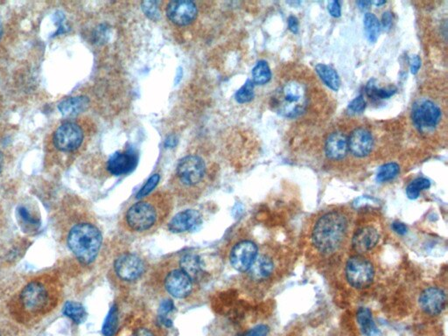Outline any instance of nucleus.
Listing matches in <instances>:
<instances>
[{
    "instance_id": "f257e3e1",
    "label": "nucleus",
    "mask_w": 448,
    "mask_h": 336,
    "mask_svg": "<svg viewBox=\"0 0 448 336\" xmlns=\"http://www.w3.org/2000/svg\"><path fill=\"white\" fill-rule=\"evenodd\" d=\"M175 206L170 190H158L134 202L124 211L119 228L134 238L154 234L167 224Z\"/></svg>"
},
{
    "instance_id": "f03ea898",
    "label": "nucleus",
    "mask_w": 448,
    "mask_h": 336,
    "mask_svg": "<svg viewBox=\"0 0 448 336\" xmlns=\"http://www.w3.org/2000/svg\"><path fill=\"white\" fill-rule=\"evenodd\" d=\"M215 167L202 154L191 153L179 161L168 187L175 204H195L213 183Z\"/></svg>"
},
{
    "instance_id": "7ed1b4c3",
    "label": "nucleus",
    "mask_w": 448,
    "mask_h": 336,
    "mask_svg": "<svg viewBox=\"0 0 448 336\" xmlns=\"http://www.w3.org/2000/svg\"><path fill=\"white\" fill-rule=\"evenodd\" d=\"M94 132V125L87 119L67 120L52 133L50 146L58 153L75 154L87 145Z\"/></svg>"
},
{
    "instance_id": "20e7f679",
    "label": "nucleus",
    "mask_w": 448,
    "mask_h": 336,
    "mask_svg": "<svg viewBox=\"0 0 448 336\" xmlns=\"http://www.w3.org/2000/svg\"><path fill=\"white\" fill-rule=\"evenodd\" d=\"M103 243V235L95 222H82L70 229L68 245L84 265H89L98 258Z\"/></svg>"
},
{
    "instance_id": "39448f33",
    "label": "nucleus",
    "mask_w": 448,
    "mask_h": 336,
    "mask_svg": "<svg viewBox=\"0 0 448 336\" xmlns=\"http://www.w3.org/2000/svg\"><path fill=\"white\" fill-rule=\"evenodd\" d=\"M349 222L347 217L339 212H330L324 215L316 222L313 229V245L320 252H336L345 238Z\"/></svg>"
},
{
    "instance_id": "423d86ee",
    "label": "nucleus",
    "mask_w": 448,
    "mask_h": 336,
    "mask_svg": "<svg viewBox=\"0 0 448 336\" xmlns=\"http://www.w3.org/2000/svg\"><path fill=\"white\" fill-rule=\"evenodd\" d=\"M158 272L162 289L174 299L189 300L197 296L201 286L181 268L177 259L165 262Z\"/></svg>"
},
{
    "instance_id": "0eeeda50",
    "label": "nucleus",
    "mask_w": 448,
    "mask_h": 336,
    "mask_svg": "<svg viewBox=\"0 0 448 336\" xmlns=\"http://www.w3.org/2000/svg\"><path fill=\"white\" fill-rule=\"evenodd\" d=\"M308 91L298 81L288 82L275 92L271 100L272 109L285 119L298 118L305 112Z\"/></svg>"
},
{
    "instance_id": "6e6552de",
    "label": "nucleus",
    "mask_w": 448,
    "mask_h": 336,
    "mask_svg": "<svg viewBox=\"0 0 448 336\" xmlns=\"http://www.w3.org/2000/svg\"><path fill=\"white\" fill-rule=\"evenodd\" d=\"M148 263L136 252H122L112 263V280L119 286H130L147 273Z\"/></svg>"
},
{
    "instance_id": "1a4fd4ad",
    "label": "nucleus",
    "mask_w": 448,
    "mask_h": 336,
    "mask_svg": "<svg viewBox=\"0 0 448 336\" xmlns=\"http://www.w3.org/2000/svg\"><path fill=\"white\" fill-rule=\"evenodd\" d=\"M226 254L233 269L240 273H246L257 259L258 248L256 243L250 239H237L230 243Z\"/></svg>"
},
{
    "instance_id": "9d476101",
    "label": "nucleus",
    "mask_w": 448,
    "mask_h": 336,
    "mask_svg": "<svg viewBox=\"0 0 448 336\" xmlns=\"http://www.w3.org/2000/svg\"><path fill=\"white\" fill-rule=\"evenodd\" d=\"M442 112L440 106L429 99L416 102L412 111V119L419 132H428L436 128L440 122Z\"/></svg>"
},
{
    "instance_id": "9b49d317",
    "label": "nucleus",
    "mask_w": 448,
    "mask_h": 336,
    "mask_svg": "<svg viewBox=\"0 0 448 336\" xmlns=\"http://www.w3.org/2000/svg\"><path fill=\"white\" fill-rule=\"evenodd\" d=\"M346 276L349 283L354 288L370 286L374 277V268L371 263L360 256H354L348 260Z\"/></svg>"
},
{
    "instance_id": "f8f14e48",
    "label": "nucleus",
    "mask_w": 448,
    "mask_h": 336,
    "mask_svg": "<svg viewBox=\"0 0 448 336\" xmlns=\"http://www.w3.org/2000/svg\"><path fill=\"white\" fill-rule=\"evenodd\" d=\"M165 15L170 22L177 26L191 25L197 19V4L191 0H174L165 6Z\"/></svg>"
},
{
    "instance_id": "ddd939ff",
    "label": "nucleus",
    "mask_w": 448,
    "mask_h": 336,
    "mask_svg": "<svg viewBox=\"0 0 448 336\" xmlns=\"http://www.w3.org/2000/svg\"><path fill=\"white\" fill-rule=\"evenodd\" d=\"M137 162H139V153L133 146H128L109 158L106 164V170L112 176H125L135 169Z\"/></svg>"
},
{
    "instance_id": "4468645a",
    "label": "nucleus",
    "mask_w": 448,
    "mask_h": 336,
    "mask_svg": "<svg viewBox=\"0 0 448 336\" xmlns=\"http://www.w3.org/2000/svg\"><path fill=\"white\" fill-rule=\"evenodd\" d=\"M20 300L26 310L39 312L46 307L50 296L47 288L43 284L32 282L24 288Z\"/></svg>"
},
{
    "instance_id": "2eb2a0df",
    "label": "nucleus",
    "mask_w": 448,
    "mask_h": 336,
    "mask_svg": "<svg viewBox=\"0 0 448 336\" xmlns=\"http://www.w3.org/2000/svg\"><path fill=\"white\" fill-rule=\"evenodd\" d=\"M202 222V215L197 209H186L179 212L167 222V229L172 233L181 234L195 231Z\"/></svg>"
},
{
    "instance_id": "dca6fc26",
    "label": "nucleus",
    "mask_w": 448,
    "mask_h": 336,
    "mask_svg": "<svg viewBox=\"0 0 448 336\" xmlns=\"http://www.w3.org/2000/svg\"><path fill=\"white\" fill-rule=\"evenodd\" d=\"M177 260L181 268L199 286L202 287L209 279V274L206 270L204 263L196 253H185Z\"/></svg>"
},
{
    "instance_id": "f3484780",
    "label": "nucleus",
    "mask_w": 448,
    "mask_h": 336,
    "mask_svg": "<svg viewBox=\"0 0 448 336\" xmlns=\"http://www.w3.org/2000/svg\"><path fill=\"white\" fill-rule=\"evenodd\" d=\"M274 272V262L271 257L264 253H260L255 259L253 265L246 274V284H261L270 279Z\"/></svg>"
},
{
    "instance_id": "a211bd4d",
    "label": "nucleus",
    "mask_w": 448,
    "mask_h": 336,
    "mask_svg": "<svg viewBox=\"0 0 448 336\" xmlns=\"http://www.w3.org/2000/svg\"><path fill=\"white\" fill-rule=\"evenodd\" d=\"M447 297L440 288L430 287L423 291L419 298V305L426 314H440L446 307Z\"/></svg>"
},
{
    "instance_id": "6ab92c4d",
    "label": "nucleus",
    "mask_w": 448,
    "mask_h": 336,
    "mask_svg": "<svg viewBox=\"0 0 448 336\" xmlns=\"http://www.w3.org/2000/svg\"><path fill=\"white\" fill-rule=\"evenodd\" d=\"M348 142H349V149L351 153L358 158L368 156L373 149V137L366 129L354 130L348 139Z\"/></svg>"
},
{
    "instance_id": "aec40b11",
    "label": "nucleus",
    "mask_w": 448,
    "mask_h": 336,
    "mask_svg": "<svg viewBox=\"0 0 448 336\" xmlns=\"http://www.w3.org/2000/svg\"><path fill=\"white\" fill-rule=\"evenodd\" d=\"M349 150V142L343 132H334L327 139L325 152L327 158L333 160H343Z\"/></svg>"
},
{
    "instance_id": "412c9836",
    "label": "nucleus",
    "mask_w": 448,
    "mask_h": 336,
    "mask_svg": "<svg viewBox=\"0 0 448 336\" xmlns=\"http://www.w3.org/2000/svg\"><path fill=\"white\" fill-rule=\"evenodd\" d=\"M379 234L373 227H364L358 229L353 238V248L358 253L370 252L378 245Z\"/></svg>"
},
{
    "instance_id": "4be33fe9",
    "label": "nucleus",
    "mask_w": 448,
    "mask_h": 336,
    "mask_svg": "<svg viewBox=\"0 0 448 336\" xmlns=\"http://www.w3.org/2000/svg\"><path fill=\"white\" fill-rule=\"evenodd\" d=\"M315 70L320 79L327 87L334 91H338L341 86V79L337 72L332 67L326 64H317Z\"/></svg>"
},
{
    "instance_id": "5701e85b",
    "label": "nucleus",
    "mask_w": 448,
    "mask_h": 336,
    "mask_svg": "<svg viewBox=\"0 0 448 336\" xmlns=\"http://www.w3.org/2000/svg\"><path fill=\"white\" fill-rule=\"evenodd\" d=\"M87 98L78 97L67 99L59 105V109L65 116H75L84 112L88 107Z\"/></svg>"
},
{
    "instance_id": "b1692460",
    "label": "nucleus",
    "mask_w": 448,
    "mask_h": 336,
    "mask_svg": "<svg viewBox=\"0 0 448 336\" xmlns=\"http://www.w3.org/2000/svg\"><path fill=\"white\" fill-rule=\"evenodd\" d=\"M357 321L359 323L361 331L366 336H378L379 330L372 318L370 310L366 307H361L357 312Z\"/></svg>"
},
{
    "instance_id": "393cba45",
    "label": "nucleus",
    "mask_w": 448,
    "mask_h": 336,
    "mask_svg": "<svg viewBox=\"0 0 448 336\" xmlns=\"http://www.w3.org/2000/svg\"><path fill=\"white\" fill-rule=\"evenodd\" d=\"M364 25L365 36L371 43H375L378 40L379 34L381 33L382 26L378 17L371 13H367L364 15Z\"/></svg>"
},
{
    "instance_id": "a878e982",
    "label": "nucleus",
    "mask_w": 448,
    "mask_h": 336,
    "mask_svg": "<svg viewBox=\"0 0 448 336\" xmlns=\"http://www.w3.org/2000/svg\"><path fill=\"white\" fill-rule=\"evenodd\" d=\"M365 91H366V94L371 99H373V100H384V99L392 97L397 92V88L394 86L388 88L378 87L375 80L372 79L368 82Z\"/></svg>"
},
{
    "instance_id": "bb28decb",
    "label": "nucleus",
    "mask_w": 448,
    "mask_h": 336,
    "mask_svg": "<svg viewBox=\"0 0 448 336\" xmlns=\"http://www.w3.org/2000/svg\"><path fill=\"white\" fill-rule=\"evenodd\" d=\"M64 314L75 323L80 324L85 321L87 314L82 305L75 301H68L64 308Z\"/></svg>"
},
{
    "instance_id": "cd10ccee",
    "label": "nucleus",
    "mask_w": 448,
    "mask_h": 336,
    "mask_svg": "<svg viewBox=\"0 0 448 336\" xmlns=\"http://www.w3.org/2000/svg\"><path fill=\"white\" fill-rule=\"evenodd\" d=\"M271 78V68L265 61H260L253 70V82L254 84L264 85L270 82Z\"/></svg>"
},
{
    "instance_id": "c85d7f7f",
    "label": "nucleus",
    "mask_w": 448,
    "mask_h": 336,
    "mask_svg": "<svg viewBox=\"0 0 448 336\" xmlns=\"http://www.w3.org/2000/svg\"><path fill=\"white\" fill-rule=\"evenodd\" d=\"M401 172V167L395 162L387 163L379 168L377 174V181L382 183L386 181L394 180Z\"/></svg>"
},
{
    "instance_id": "c756f323",
    "label": "nucleus",
    "mask_w": 448,
    "mask_h": 336,
    "mask_svg": "<svg viewBox=\"0 0 448 336\" xmlns=\"http://www.w3.org/2000/svg\"><path fill=\"white\" fill-rule=\"evenodd\" d=\"M119 316L116 306L110 308L108 315L103 326V334L105 336H113L118 328Z\"/></svg>"
},
{
    "instance_id": "7c9ffc66",
    "label": "nucleus",
    "mask_w": 448,
    "mask_h": 336,
    "mask_svg": "<svg viewBox=\"0 0 448 336\" xmlns=\"http://www.w3.org/2000/svg\"><path fill=\"white\" fill-rule=\"evenodd\" d=\"M430 187L431 183L429 180L426 179V178H418V179L413 181L406 188V194L411 200H415L419 197L420 192L428 190Z\"/></svg>"
},
{
    "instance_id": "2f4dec72",
    "label": "nucleus",
    "mask_w": 448,
    "mask_h": 336,
    "mask_svg": "<svg viewBox=\"0 0 448 336\" xmlns=\"http://www.w3.org/2000/svg\"><path fill=\"white\" fill-rule=\"evenodd\" d=\"M254 98V84L253 81L248 80L244 86L236 94V100L240 104H246L253 100Z\"/></svg>"
},
{
    "instance_id": "473e14b6",
    "label": "nucleus",
    "mask_w": 448,
    "mask_h": 336,
    "mask_svg": "<svg viewBox=\"0 0 448 336\" xmlns=\"http://www.w3.org/2000/svg\"><path fill=\"white\" fill-rule=\"evenodd\" d=\"M158 181H160V176H158V174H154V176H151L150 179L147 181L146 185H144V186L141 188L139 193H137V200L150 194L151 192L156 188Z\"/></svg>"
},
{
    "instance_id": "72a5a7b5",
    "label": "nucleus",
    "mask_w": 448,
    "mask_h": 336,
    "mask_svg": "<svg viewBox=\"0 0 448 336\" xmlns=\"http://www.w3.org/2000/svg\"><path fill=\"white\" fill-rule=\"evenodd\" d=\"M365 108H366V102L364 100V96L360 95L350 102L348 112L350 114H361L364 112Z\"/></svg>"
},
{
    "instance_id": "f704fd0d",
    "label": "nucleus",
    "mask_w": 448,
    "mask_h": 336,
    "mask_svg": "<svg viewBox=\"0 0 448 336\" xmlns=\"http://www.w3.org/2000/svg\"><path fill=\"white\" fill-rule=\"evenodd\" d=\"M157 3L154 1L144 2L142 4L143 11L151 19H157L158 17Z\"/></svg>"
},
{
    "instance_id": "c9c22d12",
    "label": "nucleus",
    "mask_w": 448,
    "mask_h": 336,
    "mask_svg": "<svg viewBox=\"0 0 448 336\" xmlns=\"http://www.w3.org/2000/svg\"><path fill=\"white\" fill-rule=\"evenodd\" d=\"M20 217H22L24 222L27 224L33 226H40V221H37L36 218L31 215L30 212L26 208L22 207L19 209Z\"/></svg>"
},
{
    "instance_id": "e433bc0d",
    "label": "nucleus",
    "mask_w": 448,
    "mask_h": 336,
    "mask_svg": "<svg viewBox=\"0 0 448 336\" xmlns=\"http://www.w3.org/2000/svg\"><path fill=\"white\" fill-rule=\"evenodd\" d=\"M269 334V328L265 325L257 326L251 329L242 336H267Z\"/></svg>"
},
{
    "instance_id": "4c0bfd02",
    "label": "nucleus",
    "mask_w": 448,
    "mask_h": 336,
    "mask_svg": "<svg viewBox=\"0 0 448 336\" xmlns=\"http://www.w3.org/2000/svg\"><path fill=\"white\" fill-rule=\"evenodd\" d=\"M327 10H329V15L334 18H339L342 15V8H341L340 2L336 0L329 2Z\"/></svg>"
},
{
    "instance_id": "58836bf2",
    "label": "nucleus",
    "mask_w": 448,
    "mask_h": 336,
    "mask_svg": "<svg viewBox=\"0 0 448 336\" xmlns=\"http://www.w3.org/2000/svg\"><path fill=\"white\" fill-rule=\"evenodd\" d=\"M392 20H394V16L392 13L389 11L384 13V15L382 16V24L381 26L382 29L386 31L391 29L392 26Z\"/></svg>"
},
{
    "instance_id": "ea45409f",
    "label": "nucleus",
    "mask_w": 448,
    "mask_h": 336,
    "mask_svg": "<svg viewBox=\"0 0 448 336\" xmlns=\"http://www.w3.org/2000/svg\"><path fill=\"white\" fill-rule=\"evenodd\" d=\"M410 67H411V72L412 75L418 73L420 67H421V60L419 56H412L410 58Z\"/></svg>"
},
{
    "instance_id": "a19ab883",
    "label": "nucleus",
    "mask_w": 448,
    "mask_h": 336,
    "mask_svg": "<svg viewBox=\"0 0 448 336\" xmlns=\"http://www.w3.org/2000/svg\"><path fill=\"white\" fill-rule=\"evenodd\" d=\"M130 336H155L154 333L150 328L139 327L134 329Z\"/></svg>"
},
{
    "instance_id": "79ce46f5",
    "label": "nucleus",
    "mask_w": 448,
    "mask_h": 336,
    "mask_svg": "<svg viewBox=\"0 0 448 336\" xmlns=\"http://www.w3.org/2000/svg\"><path fill=\"white\" fill-rule=\"evenodd\" d=\"M288 29L292 33H299V20L295 16L291 15L288 20Z\"/></svg>"
},
{
    "instance_id": "37998d69",
    "label": "nucleus",
    "mask_w": 448,
    "mask_h": 336,
    "mask_svg": "<svg viewBox=\"0 0 448 336\" xmlns=\"http://www.w3.org/2000/svg\"><path fill=\"white\" fill-rule=\"evenodd\" d=\"M392 229L399 235H405L406 232H408V227H406L404 224H402V222H394V224H392Z\"/></svg>"
},
{
    "instance_id": "c03bdc74",
    "label": "nucleus",
    "mask_w": 448,
    "mask_h": 336,
    "mask_svg": "<svg viewBox=\"0 0 448 336\" xmlns=\"http://www.w3.org/2000/svg\"><path fill=\"white\" fill-rule=\"evenodd\" d=\"M357 6H359L361 10H366L370 8V6L372 5L371 1H358L357 3Z\"/></svg>"
},
{
    "instance_id": "a18cd8bd",
    "label": "nucleus",
    "mask_w": 448,
    "mask_h": 336,
    "mask_svg": "<svg viewBox=\"0 0 448 336\" xmlns=\"http://www.w3.org/2000/svg\"><path fill=\"white\" fill-rule=\"evenodd\" d=\"M3 167H4V156H3V153L0 152V174L2 173Z\"/></svg>"
},
{
    "instance_id": "49530a36",
    "label": "nucleus",
    "mask_w": 448,
    "mask_h": 336,
    "mask_svg": "<svg viewBox=\"0 0 448 336\" xmlns=\"http://www.w3.org/2000/svg\"><path fill=\"white\" fill-rule=\"evenodd\" d=\"M374 4L375 6H382V5L386 4V1H377V2H374Z\"/></svg>"
},
{
    "instance_id": "de8ad7c7",
    "label": "nucleus",
    "mask_w": 448,
    "mask_h": 336,
    "mask_svg": "<svg viewBox=\"0 0 448 336\" xmlns=\"http://www.w3.org/2000/svg\"><path fill=\"white\" fill-rule=\"evenodd\" d=\"M1 34H2V24L1 22H0V37H1Z\"/></svg>"
}]
</instances>
